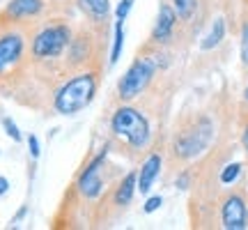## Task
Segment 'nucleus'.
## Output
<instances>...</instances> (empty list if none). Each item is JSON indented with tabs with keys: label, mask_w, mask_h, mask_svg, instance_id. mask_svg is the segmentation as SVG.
Segmentation results:
<instances>
[{
	"label": "nucleus",
	"mask_w": 248,
	"mask_h": 230,
	"mask_svg": "<svg viewBox=\"0 0 248 230\" xmlns=\"http://www.w3.org/2000/svg\"><path fill=\"white\" fill-rule=\"evenodd\" d=\"M159 173H161V154L152 152L150 157L145 159V164H142L140 173H138V191L140 194H150V189L154 184V180L159 177Z\"/></svg>",
	"instance_id": "9b49d317"
},
{
	"label": "nucleus",
	"mask_w": 248,
	"mask_h": 230,
	"mask_svg": "<svg viewBox=\"0 0 248 230\" xmlns=\"http://www.w3.org/2000/svg\"><path fill=\"white\" fill-rule=\"evenodd\" d=\"M223 37H225V18L218 16V18H214L209 35L200 42V49H202V51H212V49H216V46L223 42Z\"/></svg>",
	"instance_id": "4468645a"
},
{
	"label": "nucleus",
	"mask_w": 248,
	"mask_h": 230,
	"mask_svg": "<svg viewBox=\"0 0 248 230\" xmlns=\"http://www.w3.org/2000/svg\"><path fill=\"white\" fill-rule=\"evenodd\" d=\"M9 191V180L7 177H0V196H5Z\"/></svg>",
	"instance_id": "5701e85b"
},
{
	"label": "nucleus",
	"mask_w": 248,
	"mask_h": 230,
	"mask_svg": "<svg viewBox=\"0 0 248 230\" xmlns=\"http://www.w3.org/2000/svg\"><path fill=\"white\" fill-rule=\"evenodd\" d=\"M212 122L209 120H198L195 127H191L188 131H182L175 141V154L179 159H193L209 145L212 141Z\"/></svg>",
	"instance_id": "39448f33"
},
{
	"label": "nucleus",
	"mask_w": 248,
	"mask_h": 230,
	"mask_svg": "<svg viewBox=\"0 0 248 230\" xmlns=\"http://www.w3.org/2000/svg\"><path fill=\"white\" fill-rule=\"evenodd\" d=\"M108 157V148H104V150L99 152L94 159L90 161L88 166H85V170L78 175V182H76V186H78L80 196H85L88 200H92V198H99L101 196V191H104V177H101V166H104V161H106Z\"/></svg>",
	"instance_id": "423d86ee"
},
{
	"label": "nucleus",
	"mask_w": 248,
	"mask_h": 230,
	"mask_svg": "<svg viewBox=\"0 0 248 230\" xmlns=\"http://www.w3.org/2000/svg\"><path fill=\"white\" fill-rule=\"evenodd\" d=\"M161 205H163V198H161V196H152L150 200L145 203V207H142V212H145V214H152V212H156V210H159Z\"/></svg>",
	"instance_id": "412c9836"
},
{
	"label": "nucleus",
	"mask_w": 248,
	"mask_h": 230,
	"mask_svg": "<svg viewBox=\"0 0 248 230\" xmlns=\"http://www.w3.org/2000/svg\"><path fill=\"white\" fill-rule=\"evenodd\" d=\"M246 99H248V88H246Z\"/></svg>",
	"instance_id": "393cba45"
},
{
	"label": "nucleus",
	"mask_w": 248,
	"mask_h": 230,
	"mask_svg": "<svg viewBox=\"0 0 248 230\" xmlns=\"http://www.w3.org/2000/svg\"><path fill=\"white\" fill-rule=\"evenodd\" d=\"M97 95V76L92 71H80L76 76H71L55 95V113L60 115H76L83 108L92 104V99Z\"/></svg>",
	"instance_id": "f257e3e1"
},
{
	"label": "nucleus",
	"mask_w": 248,
	"mask_h": 230,
	"mask_svg": "<svg viewBox=\"0 0 248 230\" xmlns=\"http://www.w3.org/2000/svg\"><path fill=\"white\" fill-rule=\"evenodd\" d=\"M2 127H5V133H7V136L14 143H18L21 138H23V136H21V131H18V127L14 124V120H12V117H2Z\"/></svg>",
	"instance_id": "a211bd4d"
},
{
	"label": "nucleus",
	"mask_w": 248,
	"mask_h": 230,
	"mask_svg": "<svg viewBox=\"0 0 248 230\" xmlns=\"http://www.w3.org/2000/svg\"><path fill=\"white\" fill-rule=\"evenodd\" d=\"M23 55V37L18 33H5L0 37V74L16 65Z\"/></svg>",
	"instance_id": "6e6552de"
},
{
	"label": "nucleus",
	"mask_w": 248,
	"mask_h": 230,
	"mask_svg": "<svg viewBox=\"0 0 248 230\" xmlns=\"http://www.w3.org/2000/svg\"><path fill=\"white\" fill-rule=\"evenodd\" d=\"M159 67V60L154 58H136L133 65L124 71V76L117 83V95L122 101H131L138 95L145 92V88L152 83L154 79V71Z\"/></svg>",
	"instance_id": "20e7f679"
},
{
	"label": "nucleus",
	"mask_w": 248,
	"mask_h": 230,
	"mask_svg": "<svg viewBox=\"0 0 248 230\" xmlns=\"http://www.w3.org/2000/svg\"><path fill=\"white\" fill-rule=\"evenodd\" d=\"M110 131L117 138H122L129 148L133 150H142L150 145L152 129L150 120L133 106H120L110 117Z\"/></svg>",
	"instance_id": "f03ea898"
},
{
	"label": "nucleus",
	"mask_w": 248,
	"mask_h": 230,
	"mask_svg": "<svg viewBox=\"0 0 248 230\" xmlns=\"http://www.w3.org/2000/svg\"><path fill=\"white\" fill-rule=\"evenodd\" d=\"M195 7H198V0H172V9H175L177 18H182V21H188L193 16Z\"/></svg>",
	"instance_id": "dca6fc26"
},
{
	"label": "nucleus",
	"mask_w": 248,
	"mask_h": 230,
	"mask_svg": "<svg viewBox=\"0 0 248 230\" xmlns=\"http://www.w3.org/2000/svg\"><path fill=\"white\" fill-rule=\"evenodd\" d=\"M124 49V21H115V37H113V49H110V65H115L122 55Z\"/></svg>",
	"instance_id": "2eb2a0df"
},
{
	"label": "nucleus",
	"mask_w": 248,
	"mask_h": 230,
	"mask_svg": "<svg viewBox=\"0 0 248 230\" xmlns=\"http://www.w3.org/2000/svg\"><path fill=\"white\" fill-rule=\"evenodd\" d=\"M28 148H30V157L37 159V157H39V141H37L35 133H30V136H28Z\"/></svg>",
	"instance_id": "4be33fe9"
},
{
	"label": "nucleus",
	"mask_w": 248,
	"mask_h": 230,
	"mask_svg": "<svg viewBox=\"0 0 248 230\" xmlns=\"http://www.w3.org/2000/svg\"><path fill=\"white\" fill-rule=\"evenodd\" d=\"M136 191H138V173H129V175H124V180L115 189L113 200H115V205H120V207H126V205L133 200V194H136Z\"/></svg>",
	"instance_id": "f8f14e48"
},
{
	"label": "nucleus",
	"mask_w": 248,
	"mask_h": 230,
	"mask_svg": "<svg viewBox=\"0 0 248 230\" xmlns=\"http://www.w3.org/2000/svg\"><path fill=\"white\" fill-rule=\"evenodd\" d=\"M78 7L88 18L101 23L110 14V0H78Z\"/></svg>",
	"instance_id": "ddd939ff"
},
{
	"label": "nucleus",
	"mask_w": 248,
	"mask_h": 230,
	"mask_svg": "<svg viewBox=\"0 0 248 230\" xmlns=\"http://www.w3.org/2000/svg\"><path fill=\"white\" fill-rule=\"evenodd\" d=\"M239 173H241V166H239V164H230V166H225V168H223L221 182H223V184H232V182L239 177Z\"/></svg>",
	"instance_id": "f3484780"
},
{
	"label": "nucleus",
	"mask_w": 248,
	"mask_h": 230,
	"mask_svg": "<svg viewBox=\"0 0 248 230\" xmlns=\"http://www.w3.org/2000/svg\"><path fill=\"white\" fill-rule=\"evenodd\" d=\"M241 62L248 67V21L241 28Z\"/></svg>",
	"instance_id": "6ab92c4d"
},
{
	"label": "nucleus",
	"mask_w": 248,
	"mask_h": 230,
	"mask_svg": "<svg viewBox=\"0 0 248 230\" xmlns=\"http://www.w3.org/2000/svg\"><path fill=\"white\" fill-rule=\"evenodd\" d=\"M131 5H133V0H120V5H117V9H115L117 21H124V18H126V14L131 12Z\"/></svg>",
	"instance_id": "aec40b11"
},
{
	"label": "nucleus",
	"mask_w": 248,
	"mask_h": 230,
	"mask_svg": "<svg viewBox=\"0 0 248 230\" xmlns=\"http://www.w3.org/2000/svg\"><path fill=\"white\" fill-rule=\"evenodd\" d=\"M241 138H244V148H246V150H248V127H246V129H244V136H241Z\"/></svg>",
	"instance_id": "b1692460"
},
{
	"label": "nucleus",
	"mask_w": 248,
	"mask_h": 230,
	"mask_svg": "<svg viewBox=\"0 0 248 230\" xmlns=\"http://www.w3.org/2000/svg\"><path fill=\"white\" fill-rule=\"evenodd\" d=\"M44 9V0H9L2 18L7 21H21V18H32Z\"/></svg>",
	"instance_id": "9d476101"
},
{
	"label": "nucleus",
	"mask_w": 248,
	"mask_h": 230,
	"mask_svg": "<svg viewBox=\"0 0 248 230\" xmlns=\"http://www.w3.org/2000/svg\"><path fill=\"white\" fill-rule=\"evenodd\" d=\"M175 23H177V14H175L172 5L163 2L159 7V16H156L154 30H152V42H154V44H166L170 37H172Z\"/></svg>",
	"instance_id": "1a4fd4ad"
},
{
	"label": "nucleus",
	"mask_w": 248,
	"mask_h": 230,
	"mask_svg": "<svg viewBox=\"0 0 248 230\" xmlns=\"http://www.w3.org/2000/svg\"><path fill=\"white\" fill-rule=\"evenodd\" d=\"M71 46V28L67 23H48L32 39L35 60H55Z\"/></svg>",
	"instance_id": "7ed1b4c3"
},
{
	"label": "nucleus",
	"mask_w": 248,
	"mask_h": 230,
	"mask_svg": "<svg viewBox=\"0 0 248 230\" xmlns=\"http://www.w3.org/2000/svg\"><path fill=\"white\" fill-rule=\"evenodd\" d=\"M221 223L225 230H244L248 228V207L241 196L232 194L223 200L221 207Z\"/></svg>",
	"instance_id": "0eeeda50"
}]
</instances>
